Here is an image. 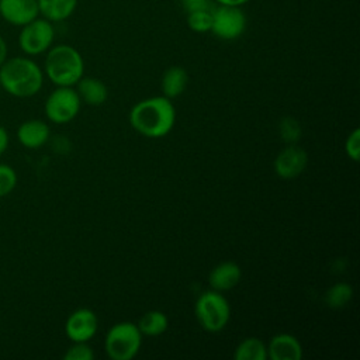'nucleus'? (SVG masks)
<instances>
[{
  "mask_svg": "<svg viewBox=\"0 0 360 360\" xmlns=\"http://www.w3.org/2000/svg\"><path fill=\"white\" fill-rule=\"evenodd\" d=\"M174 122V105L170 98L165 96L143 98L129 111L131 127L148 138H162L167 135L173 129Z\"/></svg>",
  "mask_w": 360,
  "mask_h": 360,
  "instance_id": "nucleus-1",
  "label": "nucleus"
},
{
  "mask_svg": "<svg viewBox=\"0 0 360 360\" xmlns=\"http://www.w3.org/2000/svg\"><path fill=\"white\" fill-rule=\"evenodd\" d=\"M42 84L44 70L31 58H7L0 66V86L13 97H32L39 93Z\"/></svg>",
  "mask_w": 360,
  "mask_h": 360,
  "instance_id": "nucleus-2",
  "label": "nucleus"
},
{
  "mask_svg": "<svg viewBox=\"0 0 360 360\" xmlns=\"http://www.w3.org/2000/svg\"><path fill=\"white\" fill-rule=\"evenodd\" d=\"M84 73V62L80 52L72 45L59 44L46 51L44 75L55 86L73 87Z\"/></svg>",
  "mask_w": 360,
  "mask_h": 360,
  "instance_id": "nucleus-3",
  "label": "nucleus"
},
{
  "mask_svg": "<svg viewBox=\"0 0 360 360\" xmlns=\"http://www.w3.org/2000/svg\"><path fill=\"white\" fill-rule=\"evenodd\" d=\"M195 318L200 326L207 332H221L229 322L231 307L228 300L215 290L204 291L194 305Z\"/></svg>",
  "mask_w": 360,
  "mask_h": 360,
  "instance_id": "nucleus-4",
  "label": "nucleus"
},
{
  "mask_svg": "<svg viewBox=\"0 0 360 360\" xmlns=\"http://www.w3.org/2000/svg\"><path fill=\"white\" fill-rule=\"evenodd\" d=\"M142 345V333L136 323L124 321L112 325L104 339V349L112 360L134 359Z\"/></svg>",
  "mask_w": 360,
  "mask_h": 360,
  "instance_id": "nucleus-5",
  "label": "nucleus"
},
{
  "mask_svg": "<svg viewBox=\"0 0 360 360\" xmlns=\"http://www.w3.org/2000/svg\"><path fill=\"white\" fill-rule=\"evenodd\" d=\"M82 100L76 89L69 86H56L46 97L44 111L46 118L53 124L70 122L80 111Z\"/></svg>",
  "mask_w": 360,
  "mask_h": 360,
  "instance_id": "nucleus-6",
  "label": "nucleus"
},
{
  "mask_svg": "<svg viewBox=\"0 0 360 360\" xmlns=\"http://www.w3.org/2000/svg\"><path fill=\"white\" fill-rule=\"evenodd\" d=\"M55 39L53 22L44 17H37L21 27L18 35L20 49L28 56H37L46 52Z\"/></svg>",
  "mask_w": 360,
  "mask_h": 360,
  "instance_id": "nucleus-7",
  "label": "nucleus"
},
{
  "mask_svg": "<svg viewBox=\"0 0 360 360\" xmlns=\"http://www.w3.org/2000/svg\"><path fill=\"white\" fill-rule=\"evenodd\" d=\"M246 30V15L238 6L215 4L210 32L224 41L239 38Z\"/></svg>",
  "mask_w": 360,
  "mask_h": 360,
  "instance_id": "nucleus-8",
  "label": "nucleus"
},
{
  "mask_svg": "<svg viewBox=\"0 0 360 360\" xmlns=\"http://www.w3.org/2000/svg\"><path fill=\"white\" fill-rule=\"evenodd\" d=\"M98 328V319L90 308L73 311L65 322V333L72 342H89Z\"/></svg>",
  "mask_w": 360,
  "mask_h": 360,
  "instance_id": "nucleus-9",
  "label": "nucleus"
},
{
  "mask_svg": "<svg viewBox=\"0 0 360 360\" xmlns=\"http://www.w3.org/2000/svg\"><path fill=\"white\" fill-rule=\"evenodd\" d=\"M308 163L307 152L295 143L281 149L274 159V172L280 179L290 180L300 176Z\"/></svg>",
  "mask_w": 360,
  "mask_h": 360,
  "instance_id": "nucleus-10",
  "label": "nucleus"
},
{
  "mask_svg": "<svg viewBox=\"0 0 360 360\" xmlns=\"http://www.w3.org/2000/svg\"><path fill=\"white\" fill-rule=\"evenodd\" d=\"M0 17L11 25L22 27L39 17L37 0H0Z\"/></svg>",
  "mask_w": 360,
  "mask_h": 360,
  "instance_id": "nucleus-11",
  "label": "nucleus"
},
{
  "mask_svg": "<svg viewBox=\"0 0 360 360\" xmlns=\"http://www.w3.org/2000/svg\"><path fill=\"white\" fill-rule=\"evenodd\" d=\"M267 357L271 360H301L302 346L291 333H277L266 346Z\"/></svg>",
  "mask_w": 360,
  "mask_h": 360,
  "instance_id": "nucleus-12",
  "label": "nucleus"
},
{
  "mask_svg": "<svg viewBox=\"0 0 360 360\" xmlns=\"http://www.w3.org/2000/svg\"><path fill=\"white\" fill-rule=\"evenodd\" d=\"M215 3L212 0H198L190 4H184L187 25L194 32H210L212 25Z\"/></svg>",
  "mask_w": 360,
  "mask_h": 360,
  "instance_id": "nucleus-13",
  "label": "nucleus"
},
{
  "mask_svg": "<svg viewBox=\"0 0 360 360\" xmlns=\"http://www.w3.org/2000/svg\"><path fill=\"white\" fill-rule=\"evenodd\" d=\"M51 136L48 124L42 120H27L17 129L18 142L27 149H38L44 146Z\"/></svg>",
  "mask_w": 360,
  "mask_h": 360,
  "instance_id": "nucleus-14",
  "label": "nucleus"
},
{
  "mask_svg": "<svg viewBox=\"0 0 360 360\" xmlns=\"http://www.w3.org/2000/svg\"><path fill=\"white\" fill-rule=\"evenodd\" d=\"M242 277V270L235 262H222L217 264L208 274L210 287L215 291H228L238 285Z\"/></svg>",
  "mask_w": 360,
  "mask_h": 360,
  "instance_id": "nucleus-15",
  "label": "nucleus"
},
{
  "mask_svg": "<svg viewBox=\"0 0 360 360\" xmlns=\"http://www.w3.org/2000/svg\"><path fill=\"white\" fill-rule=\"evenodd\" d=\"M76 91L80 97L82 101H84L89 105H101L105 103L108 97V90L107 86L96 79V77H82L76 84Z\"/></svg>",
  "mask_w": 360,
  "mask_h": 360,
  "instance_id": "nucleus-16",
  "label": "nucleus"
},
{
  "mask_svg": "<svg viewBox=\"0 0 360 360\" xmlns=\"http://www.w3.org/2000/svg\"><path fill=\"white\" fill-rule=\"evenodd\" d=\"M39 15L51 22L68 20L76 10L79 0H37Z\"/></svg>",
  "mask_w": 360,
  "mask_h": 360,
  "instance_id": "nucleus-17",
  "label": "nucleus"
},
{
  "mask_svg": "<svg viewBox=\"0 0 360 360\" xmlns=\"http://www.w3.org/2000/svg\"><path fill=\"white\" fill-rule=\"evenodd\" d=\"M188 83V75L181 66H170L162 76V91L167 98H176L184 93Z\"/></svg>",
  "mask_w": 360,
  "mask_h": 360,
  "instance_id": "nucleus-18",
  "label": "nucleus"
},
{
  "mask_svg": "<svg viewBox=\"0 0 360 360\" xmlns=\"http://www.w3.org/2000/svg\"><path fill=\"white\" fill-rule=\"evenodd\" d=\"M142 336H159L169 328V318L165 312L153 309L145 312L136 323Z\"/></svg>",
  "mask_w": 360,
  "mask_h": 360,
  "instance_id": "nucleus-19",
  "label": "nucleus"
},
{
  "mask_svg": "<svg viewBox=\"0 0 360 360\" xmlns=\"http://www.w3.org/2000/svg\"><path fill=\"white\" fill-rule=\"evenodd\" d=\"M233 359L235 360H266L267 357V349L266 345L255 338H246L239 345L236 346L233 352Z\"/></svg>",
  "mask_w": 360,
  "mask_h": 360,
  "instance_id": "nucleus-20",
  "label": "nucleus"
},
{
  "mask_svg": "<svg viewBox=\"0 0 360 360\" xmlns=\"http://www.w3.org/2000/svg\"><path fill=\"white\" fill-rule=\"evenodd\" d=\"M353 297V288L347 283H336L328 288L325 294V302L328 307L338 309L343 308Z\"/></svg>",
  "mask_w": 360,
  "mask_h": 360,
  "instance_id": "nucleus-21",
  "label": "nucleus"
},
{
  "mask_svg": "<svg viewBox=\"0 0 360 360\" xmlns=\"http://www.w3.org/2000/svg\"><path fill=\"white\" fill-rule=\"evenodd\" d=\"M17 186L15 170L6 163H0V198L8 195Z\"/></svg>",
  "mask_w": 360,
  "mask_h": 360,
  "instance_id": "nucleus-22",
  "label": "nucleus"
},
{
  "mask_svg": "<svg viewBox=\"0 0 360 360\" xmlns=\"http://www.w3.org/2000/svg\"><path fill=\"white\" fill-rule=\"evenodd\" d=\"M65 360H93L94 352L87 342H73V345L63 354Z\"/></svg>",
  "mask_w": 360,
  "mask_h": 360,
  "instance_id": "nucleus-23",
  "label": "nucleus"
},
{
  "mask_svg": "<svg viewBox=\"0 0 360 360\" xmlns=\"http://www.w3.org/2000/svg\"><path fill=\"white\" fill-rule=\"evenodd\" d=\"M280 134L281 138L290 145L295 143L301 136V127L300 124L292 118H284L280 122Z\"/></svg>",
  "mask_w": 360,
  "mask_h": 360,
  "instance_id": "nucleus-24",
  "label": "nucleus"
},
{
  "mask_svg": "<svg viewBox=\"0 0 360 360\" xmlns=\"http://www.w3.org/2000/svg\"><path fill=\"white\" fill-rule=\"evenodd\" d=\"M345 152L352 160L354 162L359 160V156H360V129L359 128H354L346 138Z\"/></svg>",
  "mask_w": 360,
  "mask_h": 360,
  "instance_id": "nucleus-25",
  "label": "nucleus"
},
{
  "mask_svg": "<svg viewBox=\"0 0 360 360\" xmlns=\"http://www.w3.org/2000/svg\"><path fill=\"white\" fill-rule=\"evenodd\" d=\"M8 142H10L8 132L6 131V128L0 127V156L7 150V148H8Z\"/></svg>",
  "mask_w": 360,
  "mask_h": 360,
  "instance_id": "nucleus-26",
  "label": "nucleus"
},
{
  "mask_svg": "<svg viewBox=\"0 0 360 360\" xmlns=\"http://www.w3.org/2000/svg\"><path fill=\"white\" fill-rule=\"evenodd\" d=\"M8 55V48H7V42L6 39L0 35V66L4 63V60L7 59Z\"/></svg>",
  "mask_w": 360,
  "mask_h": 360,
  "instance_id": "nucleus-27",
  "label": "nucleus"
},
{
  "mask_svg": "<svg viewBox=\"0 0 360 360\" xmlns=\"http://www.w3.org/2000/svg\"><path fill=\"white\" fill-rule=\"evenodd\" d=\"M212 1L215 4H221V6H238V7H240V6L246 4L250 0H212Z\"/></svg>",
  "mask_w": 360,
  "mask_h": 360,
  "instance_id": "nucleus-28",
  "label": "nucleus"
},
{
  "mask_svg": "<svg viewBox=\"0 0 360 360\" xmlns=\"http://www.w3.org/2000/svg\"><path fill=\"white\" fill-rule=\"evenodd\" d=\"M181 3H183V6L184 4H190V3H194V1H198V0H180Z\"/></svg>",
  "mask_w": 360,
  "mask_h": 360,
  "instance_id": "nucleus-29",
  "label": "nucleus"
},
{
  "mask_svg": "<svg viewBox=\"0 0 360 360\" xmlns=\"http://www.w3.org/2000/svg\"><path fill=\"white\" fill-rule=\"evenodd\" d=\"M0 89H1V86H0Z\"/></svg>",
  "mask_w": 360,
  "mask_h": 360,
  "instance_id": "nucleus-30",
  "label": "nucleus"
}]
</instances>
